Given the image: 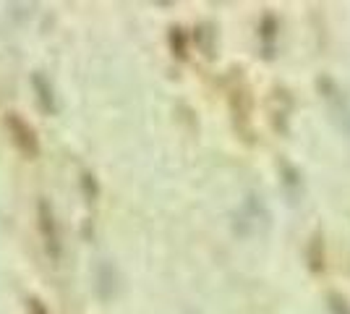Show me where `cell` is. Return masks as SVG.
Wrapping results in <instances>:
<instances>
[{
	"mask_svg": "<svg viewBox=\"0 0 350 314\" xmlns=\"http://www.w3.org/2000/svg\"><path fill=\"white\" fill-rule=\"evenodd\" d=\"M5 126H8V131H11V139H14L16 150L21 152V155H27V157H37V155H40V139H37L34 129H31L21 116L11 113V116L5 118Z\"/></svg>",
	"mask_w": 350,
	"mask_h": 314,
	"instance_id": "2",
	"label": "cell"
},
{
	"mask_svg": "<svg viewBox=\"0 0 350 314\" xmlns=\"http://www.w3.org/2000/svg\"><path fill=\"white\" fill-rule=\"evenodd\" d=\"M40 231H42L44 246L53 259L60 257V233H58V223H55V215L47 202H40Z\"/></svg>",
	"mask_w": 350,
	"mask_h": 314,
	"instance_id": "3",
	"label": "cell"
},
{
	"mask_svg": "<svg viewBox=\"0 0 350 314\" xmlns=\"http://www.w3.org/2000/svg\"><path fill=\"white\" fill-rule=\"evenodd\" d=\"M327 309H329V314H350V304L340 293H329L327 296Z\"/></svg>",
	"mask_w": 350,
	"mask_h": 314,
	"instance_id": "5",
	"label": "cell"
},
{
	"mask_svg": "<svg viewBox=\"0 0 350 314\" xmlns=\"http://www.w3.org/2000/svg\"><path fill=\"white\" fill-rule=\"evenodd\" d=\"M34 90H37V97H40V105H42L44 113H55L58 110V103H55V94H53V87L44 81L42 74H34Z\"/></svg>",
	"mask_w": 350,
	"mask_h": 314,
	"instance_id": "4",
	"label": "cell"
},
{
	"mask_svg": "<svg viewBox=\"0 0 350 314\" xmlns=\"http://www.w3.org/2000/svg\"><path fill=\"white\" fill-rule=\"evenodd\" d=\"M170 40H173L175 55H178V58H183V55H186V37H183V31L173 29V37H170Z\"/></svg>",
	"mask_w": 350,
	"mask_h": 314,
	"instance_id": "6",
	"label": "cell"
},
{
	"mask_svg": "<svg viewBox=\"0 0 350 314\" xmlns=\"http://www.w3.org/2000/svg\"><path fill=\"white\" fill-rule=\"evenodd\" d=\"M29 314H47V309L42 306V301L31 299L29 301Z\"/></svg>",
	"mask_w": 350,
	"mask_h": 314,
	"instance_id": "7",
	"label": "cell"
},
{
	"mask_svg": "<svg viewBox=\"0 0 350 314\" xmlns=\"http://www.w3.org/2000/svg\"><path fill=\"white\" fill-rule=\"evenodd\" d=\"M317 84H319L321 100H324V105H327V110H329L332 120L340 126V131H342V134L350 136V103H348V94L337 87V81L327 79V76H321Z\"/></svg>",
	"mask_w": 350,
	"mask_h": 314,
	"instance_id": "1",
	"label": "cell"
}]
</instances>
